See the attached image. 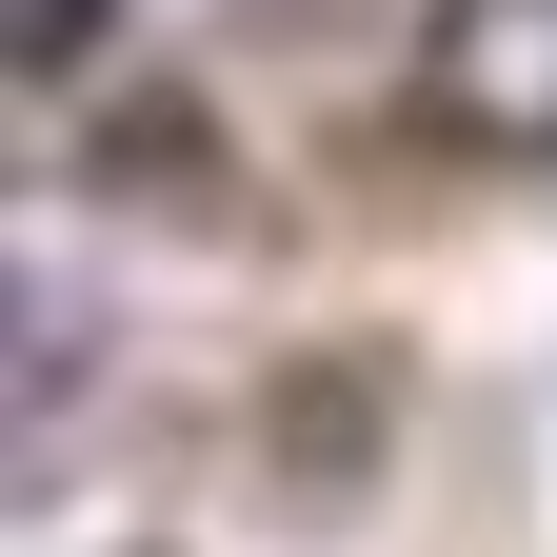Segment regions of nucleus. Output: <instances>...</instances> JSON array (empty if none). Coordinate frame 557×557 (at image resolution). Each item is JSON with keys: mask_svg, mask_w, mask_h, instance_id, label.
<instances>
[{"mask_svg": "<svg viewBox=\"0 0 557 557\" xmlns=\"http://www.w3.org/2000/svg\"><path fill=\"white\" fill-rule=\"evenodd\" d=\"M418 120L478 139V160H557V0H438Z\"/></svg>", "mask_w": 557, "mask_h": 557, "instance_id": "nucleus-1", "label": "nucleus"}]
</instances>
